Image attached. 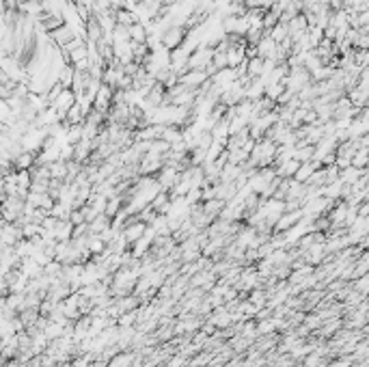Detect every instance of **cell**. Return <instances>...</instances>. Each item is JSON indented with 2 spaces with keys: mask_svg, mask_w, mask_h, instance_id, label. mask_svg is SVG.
Masks as SVG:
<instances>
[{
  "mask_svg": "<svg viewBox=\"0 0 369 367\" xmlns=\"http://www.w3.org/2000/svg\"><path fill=\"white\" fill-rule=\"evenodd\" d=\"M186 35H188V30H186L184 24H173V26H168L164 33H162V37H160L162 48H166L168 52L175 50V48H179V46L184 44Z\"/></svg>",
  "mask_w": 369,
  "mask_h": 367,
  "instance_id": "1",
  "label": "cell"
},
{
  "mask_svg": "<svg viewBox=\"0 0 369 367\" xmlns=\"http://www.w3.org/2000/svg\"><path fill=\"white\" fill-rule=\"evenodd\" d=\"M205 80H209V73L205 69H188L177 78L179 85H184L188 89H199Z\"/></svg>",
  "mask_w": 369,
  "mask_h": 367,
  "instance_id": "2",
  "label": "cell"
},
{
  "mask_svg": "<svg viewBox=\"0 0 369 367\" xmlns=\"http://www.w3.org/2000/svg\"><path fill=\"white\" fill-rule=\"evenodd\" d=\"M22 240V227L15 223H5L0 229V244L5 246H15Z\"/></svg>",
  "mask_w": 369,
  "mask_h": 367,
  "instance_id": "3",
  "label": "cell"
},
{
  "mask_svg": "<svg viewBox=\"0 0 369 367\" xmlns=\"http://www.w3.org/2000/svg\"><path fill=\"white\" fill-rule=\"evenodd\" d=\"M112 91L108 85H100L95 98H93V108L100 110V112H108L112 106Z\"/></svg>",
  "mask_w": 369,
  "mask_h": 367,
  "instance_id": "4",
  "label": "cell"
},
{
  "mask_svg": "<svg viewBox=\"0 0 369 367\" xmlns=\"http://www.w3.org/2000/svg\"><path fill=\"white\" fill-rule=\"evenodd\" d=\"M48 37H50V41L54 44L56 48H63V46H67L71 39H76V33L67 26V24H63V26H59V28H54L52 33H48Z\"/></svg>",
  "mask_w": 369,
  "mask_h": 367,
  "instance_id": "5",
  "label": "cell"
},
{
  "mask_svg": "<svg viewBox=\"0 0 369 367\" xmlns=\"http://www.w3.org/2000/svg\"><path fill=\"white\" fill-rule=\"evenodd\" d=\"M91 153H93V141L80 139L76 145H73V158L71 160L78 162V164H84V162H89Z\"/></svg>",
  "mask_w": 369,
  "mask_h": 367,
  "instance_id": "6",
  "label": "cell"
},
{
  "mask_svg": "<svg viewBox=\"0 0 369 367\" xmlns=\"http://www.w3.org/2000/svg\"><path fill=\"white\" fill-rule=\"evenodd\" d=\"M320 166H322V164H320L318 160H311V162H300L292 180H296L298 184H307V182H309V177H311L315 171H318Z\"/></svg>",
  "mask_w": 369,
  "mask_h": 367,
  "instance_id": "7",
  "label": "cell"
},
{
  "mask_svg": "<svg viewBox=\"0 0 369 367\" xmlns=\"http://www.w3.org/2000/svg\"><path fill=\"white\" fill-rule=\"evenodd\" d=\"M73 104H76V93H73L71 89H63L59 93V98L52 102V108H56L59 112H67Z\"/></svg>",
  "mask_w": 369,
  "mask_h": 367,
  "instance_id": "8",
  "label": "cell"
},
{
  "mask_svg": "<svg viewBox=\"0 0 369 367\" xmlns=\"http://www.w3.org/2000/svg\"><path fill=\"white\" fill-rule=\"evenodd\" d=\"M255 50H257V56H259V59H270V61H272L274 50H277V44H274V41H272L266 33H263L261 39L255 44Z\"/></svg>",
  "mask_w": 369,
  "mask_h": 367,
  "instance_id": "9",
  "label": "cell"
},
{
  "mask_svg": "<svg viewBox=\"0 0 369 367\" xmlns=\"http://www.w3.org/2000/svg\"><path fill=\"white\" fill-rule=\"evenodd\" d=\"M225 54H227V65L234 69L246 61V46H231Z\"/></svg>",
  "mask_w": 369,
  "mask_h": 367,
  "instance_id": "10",
  "label": "cell"
},
{
  "mask_svg": "<svg viewBox=\"0 0 369 367\" xmlns=\"http://www.w3.org/2000/svg\"><path fill=\"white\" fill-rule=\"evenodd\" d=\"M11 164H13V171H28L33 164H37V153L35 151H22Z\"/></svg>",
  "mask_w": 369,
  "mask_h": 367,
  "instance_id": "11",
  "label": "cell"
},
{
  "mask_svg": "<svg viewBox=\"0 0 369 367\" xmlns=\"http://www.w3.org/2000/svg\"><path fill=\"white\" fill-rule=\"evenodd\" d=\"M223 207H225V201H220V199H209V201H201V209H203V212H205L209 218H212V220H216V218L220 216Z\"/></svg>",
  "mask_w": 369,
  "mask_h": 367,
  "instance_id": "12",
  "label": "cell"
},
{
  "mask_svg": "<svg viewBox=\"0 0 369 367\" xmlns=\"http://www.w3.org/2000/svg\"><path fill=\"white\" fill-rule=\"evenodd\" d=\"M84 33H87V39H84V41H89V44H98V41L104 37L100 24L95 22V17H91L89 22L84 24Z\"/></svg>",
  "mask_w": 369,
  "mask_h": 367,
  "instance_id": "13",
  "label": "cell"
},
{
  "mask_svg": "<svg viewBox=\"0 0 369 367\" xmlns=\"http://www.w3.org/2000/svg\"><path fill=\"white\" fill-rule=\"evenodd\" d=\"M46 166H48L50 180H59V182H65V177H67V164L63 162V160L50 162V164H46Z\"/></svg>",
  "mask_w": 369,
  "mask_h": 367,
  "instance_id": "14",
  "label": "cell"
},
{
  "mask_svg": "<svg viewBox=\"0 0 369 367\" xmlns=\"http://www.w3.org/2000/svg\"><path fill=\"white\" fill-rule=\"evenodd\" d=\"M246 300L250 302V305H255L257 309H263L266 307V302H268V294L263 287H255V289H250L246 294Z\"/></svg>",
  "mask_w": 369,
  "mask_h": 367,
  "instance_id": "15",
  "label": "cell"
},
{
  "mask_svg": "<svg viewBox=\"0 0 369 367\" xmlns=\"http://www.w3.org/2000/svg\"><path fill=\"white\" fill-rule=\"evenodd\" d=\"M365 173H369V169H354V166H347V169H341L339 171V180L343 182V184H354L358 177L361 175H365Z\"/></svg>",
  "mask_w": 369,
  "mask_h": 367,
  "instance_id": "16",
  "label": "cell"
},
{
  "mask_svg": "<svg viewBox=\"0 0 369 367\" xmlns=\"http://www.w3.org/2000/svg\"><path fill=\"white\" fill-rule=\"evenodd\" d=\"M263 73V59L259 56H253V59H246V76L248 78H261Z\"/></svg>",
  "mask_w": 369,
  "mask_h": 367,
  "instance_id": "17",
  "label": "cell"
},
{
  "mask_svg": "<svg viewBox=\"0 0 369 367\" xmlns=\"http://www.w3.org/2000/svg\"><path fill=\"white\" fill-rule=\"evenodd\" d=\"M84 117H87L84 110L78 106V104H73V106L65 112V119H63V123H65V125H78V123L84 121Z\"/></svg>",
  "mask_w": 369,
  "mask_h": 367,
  "instance_id": "18",
  "label": "cell"
},
{
  "mask_svg": "<svg viewBox=\"0 0 369 367\" xmlns=\"http://www.w3.org/2000/svg\"><path fill=\"white\" fill-rule=\"evenodd\" d=\"M128 37H130L132 44H145L147 41V28L141 22H136V24L128 26Z\"/></svg>",
  "mask_w": 369,
  "mask_h": 367,
  "instance_id": "19",
  "label": "cell"
},
{
  "mask_svg": "<svg viewBox=\"0 0 369 367\" xmlns=\"http://www.w3.org/2000/svg\"><path fill=\"white\" fill-rule=\"evenodd\" d=\"M283 93H285V80H283V82H272V85H266L263 98H268V100H272L274 104H277Z\"/></svg>",
  "mask_w": 369,
  "mask_h": 367,
  "instance_id": "20",
  "label": "cell"
},
{
  "mask_svg": "<svg viewBox=\"0 0 369 367\" xmlns=\"http://www.w3.org/2000/svg\"><path fill=\"white\" fill-rule=\"evenodd\" d=\"M266 35H268V37L274 41V44H281L283 39H287V37H289V35H287V24H285V22H279V24H274V26L268 30Z\"/></svg>",
  "mask_w": 369,
  "mask_h": 367,
  "instance_id": "21",
  "label": "cell"
},
{
  "mask_svg": "<svg viewBox=\"0 0 369 367\" xmlns=\"http://www.w3.org/2000/svg\"><path fill=\"white\" fill-rule=\"evenodd\" d=\"M294 160L311 162L313 160V145H296L294 147Z\"/></svg>",
  "mask_w": 369,
  "mask_h": 367,
  "instance_id": "22",
  "label": "cell"
},
{
  "mask_svg": "<svg viewBox=\"0 0 369 367\" xmlns=\"http://www.w3.org/2000/svg\"><path fill=\"white\" fill-rule=\"evenodd\" d=\"M73 65L71 63H67V65H63L61 67V71H59V85L63 87V89H69L71 87V80H73Z\"/></svg>",
  "mask_w": 369,
  "mask_h": 367,
  "instance_id": "23",
  "label": "cell"
},
{
  "mask_svg": "<svg viewBox=\"0 0 369 367\" xmlns=\"http://www.w3.org/2000/svg\"><path fill=\"white\" fill-rule=\"evenodd\" d=\"M162 141H166L168 145H175L182 141V128L179 125H166L164 134H162Z\"/></svg>",
  "mask_w": 369,
  "mask_h": 367,
  "instance_id": "24",
  "label": "cell"
},
{
  "mask_svg": "<svg viewBox=\"0 0 369 367\" xmlns=\"http://www.w3.org/2000/svg\"><path fill=\"white\" fill-rule=\"evenodd\" d=\"M352 166L354 169H367L369 166V149H356L352 156Z\"/></svg>",
  "mask_w": 369,
  "mask_h": 367,
  "instance_id": "25",
  "label": "cell"
},
{
  "mask_svg": "<svg viewBox=\"0 0 369 367\" xmlns=\"http://www.w3.org/2000/svg\"><path fill=\"white\" fill-rule=\"evenodd\" d=\"M69 214H71V207L61 203V201H54V205L50 209V216H54L59 220H69Z\"/></svg>",
  "mask_w": 369,
  "mask_h": 367,
  "instance_id": "26",
  "label": "cell"
},
{
  "mask_svg": "<svg viewBox=\"0 0 369 367\" xmlns=\"http://www.w3.org/2000/svg\"><path fill=\"white\" fill-rule=\"evenodd\" d=\"M350 285H352V289H354V292L361 294V296H367V292H369V277H367V275L358 277V279L350 281Z\"/></svg>",
  "mask_w": 369,
  "mask_h": 367,
  "instance_id": "27",
  "label": "cell"
},
{
  "mask_svg": "<svg viewBox=\"0 0 369 367\" xmlns=\"http://www.w3.org/2000/svg\"><path fill=\"white\" fill-rule=\"evenodd\" d=\"M324 184H326V171H324V166H320V169L309 177L307 186H311V188H322Z\"/></svg>",
  "mask_w": 369,
  "mask_h": 367,
  "instance_id": "28",
  "label": "cell"
},
{
  "mask_svg": "<svg viewBox=\"0 0 369 367\" xmlns=\"http://www.w3.org/2000/svg\"><path fill=\"white\" fill-rule=\"evenodd\" d=\"M188 363V356H182V354H175L173 359H168L164 367H186Z\"/></svg>",
  "mask_w": 369,
  "mask_h": 367,
  "instance_id": "29",
  "label": "cell"
},
{
  "mask_svg": "<svg viewBox=\"0 0 369 367\" xmlns=\"http://www.w3.org/2000/svg\"><path fill=\"white\" fill-rule=\"evenodd\" d=\"M69 223L76 227V225H82L84 223V216H82V209H71L69 214Z\"/></svg>",
  "mask_w": 369,
  "mask_h": 367,
  "instance_id": "30",
  "label": "cell"
},
{
  "mask_svg": "<svg viewBox=\"0 0 369 367\" xmlns=\"http://www.w3.org/2000/svg\"><path fill=\"white\" fill-rule=\"evenodd\" d=\"M356 216H363V218L369 216V203H367V201H363V203L356 205Z\"/></svg>",
  "mask_w": 369,
  "mask_h": 367,
  "instance_id": "31",
  "label": "cell"
},
{
  "mask_svg": "<svg viewBox=\"0 0 369 367\" xmlns=\"http://www.w3.org/2000/svg\"><path fill=\"white\" fill-rule=\"evenodd\" d=\"M5 199H7V190H5V180H3V177H0V203H3Z\"/></svg>",
  "mask_w": 369,
  "mask_h": 367,
  "instance_id": "32",
  "label": "cell"
},
{
  "mask_svg": "<svg viewBox=\"0 0 369 367\" xmlns=\"http://www.w3.org/2000/svg\"><path fill=\"white\" fill-rule=\"evenodd\" d=\"M3 225H5V220H0V229H3Z\"/></svg>",
  "mask_w": 369,
  "mask_h": 367,
  "instance_id": "33",
  "label": "cell"
},
{
  "mask_svg": "<svg viewBox=\"0 0 369 367\" xmlns=\"http://www.w3.org/2000/svg\"><path fill=\"white\" fill-rule=\"evenodd\" d=\"M242 3H246V0H242Z\"/></svg>",
  "mask_w": 369,
  "mask_h": 367,
  "instance_id": "34",
  "label": "cell"
}]
</instances>
